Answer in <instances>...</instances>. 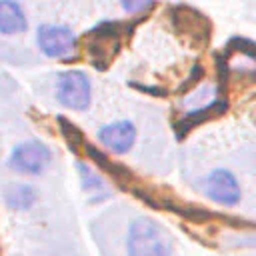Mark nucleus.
I'll list each match as a JSON object with an SVG mask.
<instances>
[{
    "label": "nucleus",
    "instance_id": "nucleus-13",
    "mask_svg": "<svg viewBox=\"0 0 256 256\" xmlns=\"http://www.w3.org/2000/svg\"><path fill=\"white\" fill-rule=\"evenodd\" d=\"M254 48H256V46H254L252 40L242 38V36H234V38L226 44L222 56H228V54H232V52H242V54H246L248 58H254Z\"/></svg>",
    "mask_w": 256,
    "mask_h": 256
},
{
    "label": "nucleus",
    "instance_id": "nucleus-9",
    "mask_svg": "<svg viewBox=\"0 0 256 256\" xmlns=\"http://www.w3.org/2000/svg\"><path fill=\"white\" fill-rule=\"evenodd\" d=\"M226 112H228V102L226 100H214L208 106L190 110L184 118H180L178 122H174V136H176V140H184L190 130H194L196 126L206 124L210 120H216V118L224 116Z\"/></svg>",
    "mask_w": 256,
    "mask_h": 256
},
{
    "label": "nucleus",
    "instance_id": "nucleus-8",
    "mask_svg": "<svg viewBox=\"0 0 256 256\" xmlns=\"http://www.w3.org/2000/svg\"><path fill=\"white\" fill-rule=\"evenodd\" d=\"M98 140L114 154H126L136 142V126L130 120H118L98 130Z\"/></svg>",
    "mask_w": 256,
    "mask_h": 256
},
{
    "label": "nucleus",
    "instance_id": "nucleus-1",
    "mask_svg": "<svg viewBox=\"0 0 256 256\" xmlns=\"http://www.w3.org/2000/svg\"><path fill=\"white\" fill-rule=\"evenodd\" d=\"M142 18H138L130 24L106 20V22H100L98 26H94L92 30H88L84 40H86V46L90 52L92 66L98 70H106L112 64V60L118 56V52L122 48V38L130 36V32L134 30V26Z\"/></svg>",
    "mask_w": 256,
    "mask_h": 256
},
{
    "label": "nucleus",
    "instance_id": "nucleus-12",
    "mask_svg": "<svg viewBox=\"0 0 256 256\" xmlns=\"http://www.w3.org/2000/svg\"><path fill=\"white\" fill-rule=\"evenodd\" d=\"M56 120H58L60 132H62V136H64V140H66V144H68V148H70L74 154H80V152H84V146H86V138H84L82 130H80L76 124H72L68 118H64V116H58Z\"/></svg>",
    "mask_w": 256,
    "mask_h": 256
},
{
    "label": "nucleus",
    "instance_id": "nucleus-10",
    "mask_svg": "<svg viewBox=\"0 0 256 256\" xmlns=\"http://www.w3.org/2000/svg\"><path fill=\"white\" fill-rule=\"evenodd\" d=\"M28 28L26 14L18 2H0V32L2 34H20Z\"/></svg>",
    "mask_w": 256,
    "mask_h": 256
},
{
    "label": "nucleus",
    "instance_id": "nucleus-16",
    "mask_svg": "<svg viewBox=\"0 0 256 256\" xmlns=\"http://www.w3.org/2000/svg\"><path fill=\"white\" fill-rule=\"evenodd\" d=\"M202 78H204V68H202L198 62H196V64H194V68H192V72H190V76H188V78H186V82L180 86L178 94L188 92V90H190V88H194V86H196V84H198Z\"/></svg>",
    "mask_w": 256,
    "mask_h": 256
},
{
    "label": "nucleus",
    "instance_id": "nucleus-7",
    "mask_svg": "<svg viewBox=\"0 0 256 256\" xmlns=\"http://www.w3.org/2000/svg\"><path fill=\"white\" fill-rule=\"evenodd\" d=\"M36 40H38V48L48 58H62L76 44L74 32L68 26H60V24H44V26H40L38 34H36Z\"/></svg>",
    "mask_w": 256,
    "mask_h": 256
},
{
    "label": "nucleus",
    "instance_id": "nucleus-6",
    "mask_svg": "<svg viewBox=\"0 0 256 256\" xmlns=\"http://www.w3.org/2000/svg\"><path fill=\"white\" fill-rule=\"evenodd\" d=\"M204 190L206 196L220 206H236L242 198V190L236 176L224 168H216L206 176Z\"/></svg>",
    "mask_w": 256,
    "mask_h": 256
},
{
    "label": "nucleus",
    "instance_id": "nucleus-4",
    "mask_svg": "<svg viewBox=\"0 0 256 256\" xmlns=\"http://www.w3.org/2000/svg\"><path fill=\"white\" fill-rule=\"evenodd\" d=\"M56 100L70 110H86L92 102V86L82 70H68L56 82Z\"/></svg>",
    "mask_w": 256,
    "mask_h": 256
},
{
    "label": "nucleus",
    "instance_id": "nucleus-14",
    "mask_svg": "<svg viewBox=\"0 0 256 256\" xmlns=\"http://www.w3.org/2000/svg\"><path fill=\"white\" fill-rule=\"evenodd\" d=\"M76 168H78L80 174H82V186H84L86 190H90V188H100V186H102V180H100L84 162H76Z\"/></svg>",
    "mask_w": 256,
    "mask_h": 256
},
{
    "label": "nucleus",
    "instance_id": "nucleus-11",
    "mask_svg": "<svg viewBox=\"0 0 256 256\" xmlns=\"http://www.w3.org/2000/svg\"><path fill=\"white\" fill-rule=\"evenodd\" d=\"M4 202L12 210H28L36 202V190L28 184H12L6 188Z\"/></svg>",
    "mask_w": 256,
    "mask_h": 256
},
{
    "label": "nucleus",
    "instance_id": "nucleus-15",
    "mask_svg": "<svg viewBox=\"0 0 256 256\" xmlns=\"http://www.w3.org/2000/svg\"><path fill=\"white\" fill-rule=\"evenodd\" d=\"M156 4L154 2H122V8L128 12V14H132V16H146V12H150L152 8H154Z\"/></svg>",
    "mask_w": 256,
    "mask_h": 256
},
{
    "label": "nucleus",
    "instance_id": "nucleus-5",
    "mask_svg": "<svg viewBox=\"0 0 256 256\" xmlns=\"http://www.w3.org/2000/svg\"><path fill=\"white\" fill-rule=\"evenodd\" d=\"M50 162H52L50 148L38 140L18 144L8 158V166L20 174H40L50 166Z\"/></svg>",
    "mask_w": 256,
    "mask_h": 256
},
{
    "label": "nucleus",
    "instance_id": "nucleus-2",
    "mask_svg": "<svg viewBox=\"0 0 256 256\" xmlns=\"http://www.w3.org/2000/svg\"><path fill=\"white\" fill-rule=\"evenodd\" d=\"M128 256H172L174 242L166 228L150 218H138L128 228Z\"/></svg>",
    "mask_w": 256,
    "mask_h": 256
},
{
    "label": "nucleus",
    "instance_id": "nucleus-3",
    "mask_svg": "<svg viewBox=\"0 0 256 256\" xmlns=\"http://www.w3.org/2000/svg\"><path fill=\"white\" fill-rule=\"evenodd\" d=\"M168 12H170V20H172L174 32L190 48H204L210 42L212 24L202 12H198L196 8H192L188 4L170 6Z\"/></svg>",
    "mask_w": 256,
    "mask_h": 256
}]
</instances>
